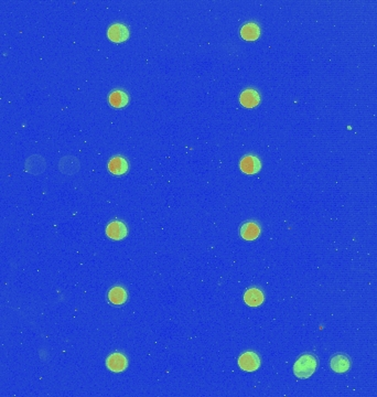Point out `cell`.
Returning <instances> with one entry per match:
<instances>
[{"instance_id":"1","label":"cell","mask_w":377,"mask_h":397,"mask_svg":"<svg viewBox=\"0 0 377 397\" xmlns=\"http://www.w3.org/2000/svg\"><path fill=\"white\" fill-rule=\"evenodd\" d=\"M318 360L315 354L305 353L299 358L294 364V374L298 379H309L317 370Z\"/></svg>"},{"instance_id":"2","label":"cell","mask_w":377,"mask_h":397,"mask_svg":"<svg viewBox=\"0 0 377 397\" xmlns=\"http://www.w3.org/2000/svg\"><path fill=\"white\" fill-rule=\"evenodd\" d=\"M238 365L243 371L254 372L259 368L260 359L257 353L253 351H247L238 358Z\"/></svg>"},{"instance_id":"3","label":"cell","mask_w":377,"mask_h":397,"mask_svg":"<svg viewBox=\"0 0 377 397\" xmlns=\"http://www.w3.org/2000/svg\"><path fill=\"white\" fill-rule=\"evenodd\" d=\"M106 366L108 367L109 371L114 373L124 372L128 366V360L123 353H112L107 358V360H106Z\"/></svg>"},{"instance_id":"4","label":"cell","mask_w":377,"mask_h":397,"mask_svg":"<svg viewBox=\"0 0 377 397\" xmlns=\"http://www.w3.org/2000/svg\"><path fill=\"white\" fill-rule=\"evenodd\" d=\"M107 37L115 43H122L129 38V30L122 24H114L107 30Z\"/></svg>"},{"instance_id":"5","label":"cell","mask_w":377,"mask_h":397,"mask_svg":"<svg viewBox=\"0 0 377 397\" xmlns=\"http://www.w3.org/2000/svg\"><path fill=\"white\" fill-rule=\"evenodd\" d=\"M106 234L114 240H122L128 234L127 225L122 221H113L106 228Z\"/></svg>"},{"instance_id":"6","label":"cell","mask_w":377,"mask_h":397,"mask_svg":"<svg viewBox=\"0 0 377 397\" xmlns=\"http://www.w3.org/2000/svg\"><path fill=\"white\" fill-rule=\"evenodd\" d=\"M330 367L336 373H339V374L345 373L350 370L351 360L348 358V356H346V354H343V353L336 354V356H333L330 360Z\"/></svg>"},{"instance_id":"7","label":"cell","mask_w":377,"mask_h":397,"mask_svg":"<svg viewBox=\"0 0 377 397\" xmlns=\"http://www.w3.org/2000/svg\"><path fill=\"white\" fill-rule=\"evenodd\" d=\"M239 168L241 172L246 174H255L260 171L261 162L257 157H255V156L248 155L240 160Z\"/></svg>"},{"instance_id":"8","label":"cell","mask_w":377,"mask_h":397,"mask_svg":"<svg viewBox=\"0 0 377 397\" xmlns=\"http://www.w3.org/2000/svg\"><path fill=\"white\" fill-rule=\"evenodd\" d=\"M108 170L114 175H123L129 170V165L122 156H115L108 161Z\"/></svg>"},{"instance_id":"9","label":"cell","mask_w":377,"mask_h":397,"mask_svg":"<svg viewBox=\"0 0 377 397\" xmlns=\"http://www.w3.org/2000/svg\"><path fill=\"white\" fill-rule=\"evenodd\" d=\"M239 102L246 108H254L260 102L259 93H258L257 91H255L253 89L245 90L243 93L240 94Z\"/></svg>"},{"instance_id":"10","label":"cell","mask_w":377,"mask_h":397,"mask_svg":"<svg viewBox=\"0 0 377 397\" xmlns=\"http://www.w3.org/2000/svg\"><path fill=\"white\" fill-rule=\"evenodd\" d=\"M260 232L261 231H260L259 225L253 221L244 223L243 225H241L240 231H239L241 238L245 239V240H255L256 238H258V236L260 235Z\"/></svg>"},{"instance_id":"11","label":"cell","mask_w":377,"mask_h":397,"mask_svg":"<svg viewBox=\"0 0 377 397\" xmlns=\"http://www.w3.org/2000/svg\"><path fill=\"white\" fill-rule=\"evenodd\" d=\"M265 296L264 293L258 288H250L244 294V301L251 307H258L264 302Z\"/></svg>"},{"instance_id":"12","label":"cell","mask_w":377,"mask_h":397,"mask_svg":"<svg viewBox=\"0 0 377 397\" xmlns=\"http://www.w3.org/2000/svg\"><path fill=\"white\" fill-rule=\"evenodd\" d=\"M59 169L61 172L64 174H73L79 171L80 169V162L75 157L72 156H68L64 157L59 162Z\"/></svg>"},{"instance_id":"13","label":"cell","mask_w":377,"mask_h":397,"mask_svg":"<svg viewBox=\"0 0 377 397\" xmlns=\"http://www.w3.org/2000/svg\"><path fill=\"white\" fill-rule=\"evenodd\" d=\"M45 169H46V161L41 157V156L34 155L32 157L28 158L26 162V170L29 173H32V174L42 173L45 171Z\"/></svg>"},{"instance_id":"14","label":"cell","mask_w":377,"mask_h":397,"mask_svg":"<svg viewBox=\"0 0 377 397\" xmlns=\"http://www.w3.org/2000/svg\"><path fill=\"white\" fill-rule=\"evenodd\" d=\"M108 102L114 108H123L129 102V96L122 90H114L108 96Z\"/></svg>"},{"instance_id":"15","label":"cell","mask_w":377,"mask_h":397,"mask_svg":"<svg viewBox=\"0 0 377 397\" xmlns=\"http://www.w3.org/2000/svg\"><path fill=\"white\" fill-rule=\"evenodd\" d=\"M127 299L128 294L123 287L115 286L108 292V300L110 303L115 304V306H123Z\"/></svg>"},{"instance_id":"16","label":"cell","mask_w":377,"mask_h":397,"mask_svg":"<svg viewBox=\"0 0 377 397\" xmlns=\"http://www.w3.org/2000/svg\"><path fill=\"white\" fill-rule=\"evenodd\" d=\"M260 28L254 23H248L241 27L240 37L246 41H255L259 38Z\"/></svg>"}]
</instances>
